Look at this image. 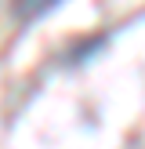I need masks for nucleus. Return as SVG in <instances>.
<instances>
[{
	"label": "nucleus",
	"mask_w": 145,
	"mask_h": 149,
	"mask_svg": "<svg viewBox=\"0 0 145 149\" xmlns=\"http://www.w3.org/2000/svg\"><path fill=\"white\" fill-rule=\"evenodd\" d=\"M58 4H62V0H11V11H14L18 22H36L47 11H55Z\"/></svg>",
	"instance_id": "nucleus-1"
},
{
	"label": "nucleus",
	"mask_w": 145,
	"mask_h": 149,
	"mask_svg": "<svg viewBox=\"0 0 145 149\" xmlns=\"http://www.w3.org/2000/svg\"><path fill=\"white\" fill-rule=\"evenodd\" d=\"M102 44H105V36H91V40H80L76 47H69V62H87L94 51H102Z\"/></svg>",
	"instance_id": "nucleus-2"
}]
</instances>
